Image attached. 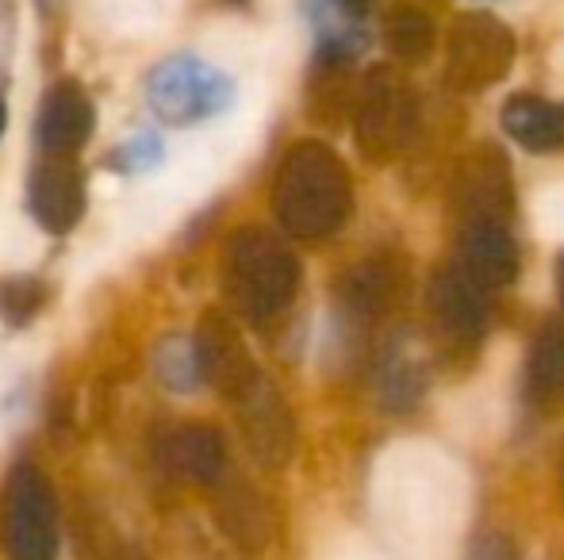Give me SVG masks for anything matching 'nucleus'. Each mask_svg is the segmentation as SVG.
<instances>
[{"label": "nucleus", "mask_w": 564, "mask_h": 560, "mask_svg": "<svg viewBox=\"0 0 564 560\" xmlns=\"http://www.w3.org/2000/svg\"><path fill=\"white\" fill-rule=\"evenodd\" d=\"M276 223L292 239H330L354 216V180L327 142L304 139L281 157L273 180Z\"/></svg>", "instance_id": "obj_1"}, {"label": "nucleus", "mask_w": 564, "mask_h": 560, "mask_svg": "<svg viewBox=\"0 0 564 560\" xmlns=\"http://www.w3.org/2000/svg\"><path fill=\"white\" fill-rule=\"evenodd\" d=\"M224 292L242 319H276L300 292V257L281 234L265 227H242L224 246Z\"/></svg>", "instance_id": "obj_2"}, {"label": "nucleus", "mask_w": 564, "mask_h": 560, "mask_svg": "<svg viewBox=\"0 0 564 560\" xmlns=\"http://www.w3.org/2000/svg\"><path fill=\"white\" fill-rule=\"evenodd\" d=\"M419 128L415 92L395 69L377 66L365 74L354 97V139L365 162L388 165L411 146Z\"/></svg>", "instance_id": "obj_3"}, {"label": "nucleus", "mask_w": 564, "mask_h": 560, "mask_svg": "<svg viewBox=\"0 0 564 560\" xmlns=\"http://www.w3.org/2000/svg\"><path fill=\"white\" fill-rule=\"evenodd\" d=\"M0 549L8 560L58 557V499L51 480L31 461L15 464L0 495Z\"/></svg>", "instance_id": "obj_4"}, {"label": "nucleus", "mask_w": 564, "mask_h": 560, "mask_svg": "<svg viewBox=\"0 0 564 560\" xmlns=\"http://www.w3.org/2000/svg\"><path fill=\"white\" fill-rule=\"evenodd\" d=\"M514 66V35L499 15L465 12L446 39V85L457 92H484Z\"/></svg>", "instance_id": "obj_5"}, {"label": "nucleus", "mask_w": 564, "mask_h": 560, "mask_svg": "<svg viewBox=\"0 0 564 560\" xmlns=\"http://www.w3.org/2000/svg\"><path fill=\"white\" fill-rule=\"evenodd\" d=\"M150 108L162 116L165 123H196L208 120V116L224 112L235 97V81L224 74V69L208 66V62L193 58V54H181V58H170L150 74L147 85Z\"/></svg>", "instance_id": "obj_6"}, {"label": "nucleus", "mask_w": 564, "mask_h": 560, "mask_svg": "<svg viewBox=\"0 0 564 560\" xmlns=\"http://www.w3.org/2000/svg\"><path fill=\"white\" fill-rule=\"evenodd\" d=\"M196 350H200L204 381H208L227 404L242 399L246 392L265 376L258 369V361H253V353L246 350V338H242V330H238V322L230 319L227 311H219V307L200 315Z\"/></svg>", "instance_id": "obj_7"}, {"label": "nucleus", "mask_w": 564, "mask_h": 560, "mask_svg": "<svg viewBox=\"0 0 564 560\" xmlns=\"http://www.w3.org/2000/svg\"><path fill=\"white\" fill-rule=\"evenodd\" d=\"M230 407H235V415H238L246 446H250V453L258 457L265 469L289 464L292 446H296V430H292L289 404H284V396L273 388L269 376H261V381Z\"/></svg>", "instance_id": "obj_8"}, {"label": "nucleus", "mask_w": 564, "mask_h": 560, "mask_svg": "<svg viewBox=\"0 0 564 560\" xmlns=\"http://www.w3.org/2000/svg\"><path fill=\"white\" fill-rule=\"evenodd\" d=\"M28 204L39 227L51 234H66L85 216V177L74 157L66 154H43L31 169L28 180Z\"/></svg>", "instance_id": "obj_9"}, {"label": "nucleus", "mask_w": 564, "mask_h": 560, "mask_svg": "<svg viewBox=\"0 0 564 560\" xmlns=\"http://www.w3.org/2000/svg\"><path fill=\"white\" fill-rule=\"evenodd\" d=\"M460 270L484 288H503L519 277V246H514L507 219L499 216H465L457 231Z\"/></svg>", "instance_id": "obj_10"}, {"label": "nucleus", "mask_w": 564, "mask_h": 560, "mask_svg": "<svg viewBox=\"0 0 564 560\" xmlns=\"http://www.w3.org/2000/svg\"><path fill=\"white\" fill-rule=\"evenodd\" d=\"M158 464H162L165 476L181 480V484L212 487L227 472V441L216 426L185 422L177 430L162 433V441H158Z\"/></svg>", "instance_id": "obj_11"}, {"label": "nucleus", "mask_w": 564, "mask_h": 560, "mask_svg": "<svg viewBox=\"0 0 564 560\" xmlns=\"http://www.w3.org/2000/svg\"><path fill=\"white\" fill-rule=\"evenodd\" d=\"M97 131V108L93 97L77 81H54L43 92V105H39V123L35 135L43 154H66L77 157V150H85V142Z\"/></svg>", "instance_id": "obj_12"}, {"label": "nucleus", "mask_w": 564, "mask_h": 560, "mask_svg": "<svg viewBox=\"0 0 564 560\" xmlns=\"http://www.w3.org/2000/svg\"><path fill=\"white\" fill-rule=\"evenodd\" d=\"M511 169L507 157L496 146H476L460 157L453 173V204L460 219L465 216H499L507 219L511 211Z\"/></svg>", "instance_id": "obj_13"}, {"label": "nucleus", "mask_w": 564, "mask_h": 560, "mask_svg": "<svg viewBox=\"0 0 564 560\" xmlns=\"http://www.w3.org/2000/svg\"><path fill=\"white\" fill-rule=\"evenodd\" d=\"M431 319L453 338H476L488 327V299L484 284L473 281L465 270H438L426 288Z\"/></svg>", "instance_id": "obj_14"}, {"label": "nucleus", "mask_w": 564, "mask_h": 560, "mask_svg": "<svg viewBox=\"0 0 564 560\" xmlns=\"http://www.w3.org/2000/svg\"><path fill=\"white\" fill-rule=\"evenodd\" d=\"M522 399L538 415H557L564 407V322H545L530 342Z\"/></svg>", "instance_id": "obj_15"}, {"label": "nucleus", "mask_w": 564, "mask_h": 560, "mask_svg": "<svg viewBox=\"0 0 564 560\" xmlns=\"http://www.w3.org/2000/svg\"><path fill=\"white\" fill-rule=\"evenodd\" d=\"M403 292V273L400 265L384 262V257H369V262L354 265L338 277V304L341 311H349L354 319L372 322L384 319Z\"/></svg>", "instance_id": "obj_16"}, {"label": "nucleus", "mask_w": 564, "mask_h": 560, "mask_svg": "<svg viewBox=\"0 0 564 560\" xmlns=\"http://www.w3.org/2000/svg\"><path fill=\"white\" fill-rule=\"evenodd\" d=\"M377 0H307V20L323 58H354L365 43V20Z\"/></svg>", "instance_id": "obj_17"}, {"label": "nucleus", "mask_w": 564, "mask_h": 560, "mask_svg": "<svg viewBox=\"0 0 564 560\" xmlns=\"http://www.w3.org/2000/svg\"><path fill=\"white\" fill-rule=\"evenodd\" d=\"M503 131L530 154H553L564 146V112L534 92H519L503 105Z\"/></svg>", "instance_id": "obj_18"}, {"label": "nucleus", "mask_w": 564, "mask_h": 560, "mask_svg": "<svg viewBox=\"0 0 564 560\" xmlns=\"http://www.w3.org/2000/svg\"><path fill=\"white\" fill-rule=\"evenodd\" d=\"M216 518L227 538L235 541V546H242L246 553H258V549H265L269 538H273L269 507L250 484H227L224 492H219Z\"/></svg>", "instance_id": "obj_19"}, {"label": "nucleus", "mask_w": 564, "mask_h": 560, "mask_svg": "<svg viewBox=\"0 0 564 560\" xmlns=\"http://www.w3.org/2000/svg\"><path fill=\"white\" fill-rule=\"evenodd\" d=\"M380 35H384V46L392 51V58L408 62V66L426 62L434 54V43H438L434 20L419 4H408V0L388 8L384 23H380Z\"/></svg>", "instance_id": "obj_20"}, {"label": "nucleus", "mask_w": 564, "mask_h": 560, "mask_svg": "<svg viewBox=\"0 0 564 560\" xmlns=\"http://www.w3.org/2000/svg\"><path fill=\"white\" fill-rule=\"evenodd\" d=\"M154 369H158V381L173 392H196L204 381L200 350L188 338H165L154 353Z\"/></svg>", "instance_id": "obj_21"}, {"label": "nucleus", "mask_w": 564, "mask_h": 560, "mask_svg": "<svg viewBox=\"0 0 564 560\" xmlns=\"http://www.w3.org/2000/svg\"><path fill=\"white\" fill-rule=\"evenodd\" d=\"M77 560H150L134 541L112 530L100 518H82L77 523Z\"/></svg>", "instance_id": "obj_22"}, {"label": "nucleus", "mask_w": 564, "mask_h": 560, "mask_svg": "<svg viewBox=\"0 0 564 560\" xmlns=\"http://www.w3.org/2000/svg\"><path fill=\"white\" fill-rule=\"evenodd\" d=\"M419 392H423V369H419L415 353H388L384 369H380V396H384V404L403 411V407L415 404Z\"/></svg>", "instance_id": "obj_23"}, {"label": "nucleus", "mask_w": 564, "mask_h": 560, "mask_svg": "<svg viewBox=\"0 0 564 560\" xmlns=\"http://www.w3.org/2000/svg\"><path fill=\"white\" fill-rule=\"evenodd\" d=\"M46 296H51V292H46V284L39 277H8V281H0V315H4V322H12V327H28V322L43 311Z\"/></svg>", "instance_id": "obj_24"}, {"label": "nucleus", "mask_w": 564, "mask_h": 560, "mask_svg": "<svg viewBox=\"0 0 564 560\" xmlns=\"http://www.w3.org/2000/svg\"><path fill=\"white\" fill-rule=\"evenodd\" d=\"M468 560H522V549L514 546L511 534L488 530L473 541V553H468Z\"/></svg>", "instance_id": "obj_25"}, {"label": "nucleus", "mask_w": 564, "mask_h": 560, "mask_svg": "<svg viewBox=\"0 0 564 560\" xmlns=\"http://www.w3.org/2000/svg\"><path fill=\"white\" fill-rule=\"evenodd\" d=\"M123 157H131L134 165H147V162H158L162 157V142H158L154 135H139L127 146V154Z\"/></svg>", "instance_id": "obj_26"}, {"label": "nucleus", "mask_w": 564, "mask_h": 560, "mask_svg": "<svg viewBox=\"0 0 564 560\" xmlns=\"http://www.w3.org/2000/svg\"><path fill=\"white\" fill-rule=\"evenodd\" d=\"M557 299H561V307H564V254L557 257Z\"/></svg>", "instance_id": "obj_27"}, {"label": "nucleus", "mask_w": 564, "mask_h": 560, "mask_svg": "<svg viewBox=\"0 0 564 560\" xmlns=\"http://www.w3.org/2000/svg\"><path fill=\"white\" fill-rule=\"evenodd\" d=\"M0 131H4V100H0Z\"/></svg>", "instance_id": "obj_28"}, {"label": "nucleus", "mask_w": 564, "mask_h": 560, "mask_svg": "<svg viewBox=\"0 0 564 560\" xmlns=\"http://www.w3.org/2000/svg\"><path fill=\"white\" fill-rule=\"evenodd\" d=\"M561 469H564V457H561Z\"/></svg>", "instance_id": "obj_29"}]
</instances>
